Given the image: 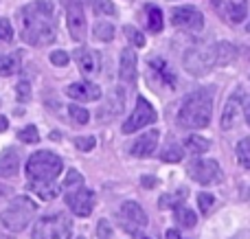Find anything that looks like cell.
Returning a JSON list of instances; mask_svg holds the SVG:
<instances>
[{"label": "cell", "mask_w": 250, "mask_h": 239, "mask_svg": "<svg viewBox=\"0 0 250 239\" xmlns=\"http://www.w3.org/2000/svg\"><path fill=\"white\" fill-rule=\"evenodd\" d=\"M18 20H20L22 40L31 46H46L55 40V16L48 0H35L22 7Z\"/></svg>", "instance_id": "6da1fadb"}, {"label": "cell", "mask_w": 250, "mask_h": 239, "mask_svg": "<svg viewBox=\"0 0 250 239\" xmlns=\"http://www.w3.org/2000/svg\"><path fill=\"white\" fill-rule=\"evenodd\" d=\"M213 95L211 90H195L182 101L178 110V123L187 130H200L211 123Z\"/></svg>", "instance_id": "7a4b0ae2"}, {"label": "cell", "mask_w": 250, "mask_h": 239, "mask_svg": "<svg viewBox=\"0 0 250 239\" xmlns=\"http://www.w3.org/2000/svg\"><path fill=\"white\" fill-rule=\"evenodd\" d=\"M64 169V162L53 152H35L26 160V178L29 180H42V182H53Z\"/></svg>", "instance_id": "3957f363"}, {"label": "cell", "mask_w": 250, "mask_h": 239, "mask_svg": "<svg viewBox=\"0 0 250 239\" xmlns=\"http://www.w3.org/2000/svg\"><path fill=\"white\" fill-rule=\"evenodd\" d=\"M35 209H38V204H35L33 200L20 196V198H16L2 213H0V224L11 233H20L29 226L31 215L35 213Z\"/></svg>", "instance_id": "277c9868"}, {"label": "cell", "mask_w": 250, "mask_h": 239, "mask_svg": "<svg viewBox=\"0 0 250 239\" xmlns=\"http://www.w3.org/2000/svg\"><path fill=\"white\" fill-rule=\"evenodd\" d=\"M73 224L66 213L44 215L33 226V239H70Z\"/></svg>", "instance_id": "5b68a950"}, {"label": "cell", "mask_w": 250, "mask_h": 239, "mask_svg": "<svg viewBox=\"0 0 250 239\" xmlns=\"http://www.w3.org/2000/svg\"><path fill=\"white\" fill-rule=\"evenodd\" d=\"M185 70L191 73L193 77H202V75L211 73L213 66H217L215 61V44L213 46H193L185 53L182 57Z\"/></svg>", "instance_id": "8992f818"}, {"label": "cell", "mask_w": 250, "mask_h": 239, "mask_svg": "<svg viewBox=\"0 0 250 239\" xmlns=\"http://www.w3.org/2000/svg\"><path fill=\"white\" fill-rule=\"evenodd\" d=\"M156 119L158 117H156L154 105H151L145 97H138L134 112L129 114L127 121L123 123V134H134V132H138V130H143V127L156 123Z\"/></svg>", "instance_id": "52a82bcc"}, {"label": "cell", "mask_w": 250, "mask_h": 239, "mask_svg": "<svg viewBox=\"0 0 250 239\" xmlns=\"http://www.w3.org/2000/svg\"><path fill=\"white\" fill-rule=\"evenodd\" d=\"M66 204L75 215L88 218L92 213V209H95V193L86 187L70 189V191H66Z\"/></svg>", "instance_id": "ba28073f"}, {"label": "cell", "mask_w": 250, "mask_h": 239, "mask_svg": "<svg viewBox=\"0 0 250 239\" xmlns=\"http://www.w3.org/2000/svg\"><path fill=\"white\" fill-rule=\"evenodd\" d=\"M171 24L178 29L198 31L204 26V16L198 7H176L171 11Z\"/></svg>", "instance_id": "9c48e42d"}, {"label": "cell", "mask_w": 250, "mask_h": 239, "mask_svg": "<svg viewBox=\"0 0 250 239\" xmlns=\"http://www.w3.org/2000/svg\"><path fill=\"white\" fill-rule=\"evenodd\" d=\"M189 176L200 184H213L222 180V169L217 160H193L189 165Z\"/></svg>", "instance_id": "30bf717a"}, {"label": "cell", "mask_w": 250, "mask_h": 239, "mask_svg": "<svg viewBox=\"0 0 250 239\" xmlns=\"http://www.w3.org/2000/svg\"><path fill=\"white\" fill-rule=\"evenodd\" d=\"M119 215H121L125 228L132 233H138V228L147 226V213L143 211L141 204H136V202H132V200L123 202L121 209H119Z\"/></svg>", "instance_id": "8fae6325"}, {"label": "cell", "mask_w": 250, "mask_h": 239, "mask_svg": "<svg viewBox=\"0 0 250 239\" xmlns=\"http://www.w3.org/2000/svg\"><path fill=\"white\" fill-rule=\"evenodd\" d=\"M66 24H68L70 38H73L75 42H82V40L86 38V26H88L83 7H77V4L66 7Z\"/></svg>", "instance_id": "7c38bea8"}, {"label": "cell", "mask_w": 250, "mask_h": 239, "mask_svg": "<svg viewBox=\"0 0 250 239\" xmlns=\"http://www.w3.org/2000/svg\"><path fill=\"white\" fill-rule=\"evenodd\" d=\"M158 140H160L158 130L145 132V134H141L132 145H129V154H132L134 158H149L151 154L156 152V147H158Z\"/></svg>", "instance_id": "4fadbf2b"}, {"label": "cell", "mask_w": 250, "mask_h": 239, "mask_svg": "<svg viewBox=\"0 0 250 239\" xmlns=\"http://www.w3.org/2000/svg\"><path fill=\"white\" fill-rule=\"evenodd\" d=\"M215 9L226 18L229 22L237 24L248 13V0H213Z\"/></svg>", "instance_id": "5bb4252c"}, {"label": "cell", "mask_w": 250, "mask_h": 239, "mask_svg": "<svg viewBox=\"0 0 250 239\" xmlns=\"http://www.w3.org/2000/svg\"><path fill=\"white\" fill-rule=\"evenodd\" d=\"M66 95L75 101H99L101 88L92 81H77V83H70V86L66 88Z\"/></svg>", "instance_id": "9a60e30c"}, {"label": "cell", "mask_w": 250, "mask_h": 239, "mask_svg": "<svg viewBox=\"0 0 250 239\" xmlns=\"http://www.w3.org/2000/svg\"><path fill=\"white\" fill-rule=\"evenodd\" d=\"M75 60H77V66H79V70H82V75H86V77L97 75L101 68L99 55H97L95 51H90V48H77V51H75Z\"/></svg>", "instance_id": "2e32d148"}, {"label": "cell", "mask_w": 250, "mask_h": 239, "mask_svg": "<svg viewBox=\"0 0 250 239\" xmlns=\"http://www.w3.org/2000/svg\"><path fill=\"white\" fill-rule=\"evenodd\" d=\"M20 169V154L18 149L7 147L0 154V178H13Z\"/></svg>", "instance_id": "e0dca14e"}, {"label": "cell", "mask_w": 250, "mask_h": 239, "mask_svg": "<svg viewBox=\"0 0 250 239\" xmlns=\"http://www.w3.org/2000/svg\"><path fill=\"white\" fill-rule=\"evenodd\" d=\"M119 75L125 83L136 81V53L132 48H123L121 53V64H119Z\"/></svg>", "instance_id": "ac0fdd59"}, {"label": "cell", "mask_w": 250, "mask_h": 239, "mask_svg": "<svg viewBox=\"0 0 250 239\" xmlns=\"http://www.w3.org/2000/svg\"><path fill=\"white\" fill-rule=\"evenodd\" d=\"M239 105H242V90H237V95H233L224 105V112H222V130H230L235 125V119H237Z\"/></svg>", "instance_id": "d6986e66"}, {"label": "cell", "mask_w": 250, "mask_h": 239, "mask_svg": "<svg viewBox=\"0 0 250 239\" xmlns=\"http://www.w3.org/2000/svg\"><path fill=\"white\" fill-rule=\"evenodd\" d=\"M29 191H33V193H38L42 200H55L57 196H60V187H57L55 182H42V180H31L29 182Z\"/></svg>", "instance_id": "ffe728a7"}, {"label": "cell", "mask_w": 250, "mask_h": 239, "mask_svg": "<svg viewBox=\"0 0 250 239\" xmlns=\"http://www.w3.org/2000/svg\"><path fill=\"white\" fill-rule=\"evenodd\" d=\"M123 105H125V101H123V92L121 90H114L112 95H110V99H108V103H105V110L101 108L99 110V114H101V119L104 117H117L119 112L123 110Z\"/></svg>", "instance_id": "44dd1931"}, {"label": "cell", "mask_w": 250, "mask_h": 239, "mask_svg": "<svg viewBox=\"0 0 250 239\" xmlns=\"http://www.w3.org/2000/svg\"><path fill=\"white\" fill-rule=\"evenodd\" d=\"M149 66L160 75V79H163L167 86H171V88L176 86V75H173V70L169 68V64L165 60H160V57H154V60H149Z\"/></svg>", "instance_id": "7402d4cb"}, {"label": "cell", "mask_w": 250, "mask_h": 239, "mask_svg": "<svg viewBox=\"0 0 250 239\" xmlns=\"http://www.w3.org/2000/svg\"><path fill=\"white\" fill-rule=\"evenodd\" d=\"M235 55H237V51H235V46L230 42H217L215 44V61H217V66L230 64V61L235 60Z\"/></svg>", "instance_id": "603a6c76"}, {"label": "cell", "mask_w": 250, "mask_h": 239, "mask_svg": "<svg viewBox=\"0 0 250 239\" xmlns=\"http://www.w3.org/2000/svg\"><path fill=\"white\" fill-rule=\"evenodd\" d=\"M145 13H147V29L151 33H160L163 31V11L156 4H147Z\"/></svg>", "instance_id": "cb8c5ba5"}, {"label": "cell", "mask_w": 250, "mask_h": 239, "mask_svg": "<svg viewBox=\"0 0 250 239\" xmlns=\"http://www.w3.org/2000/svg\"><path fill=\"white\" fill-rule=\"evenodd\" d=\"M208 147H211V143L200 134H191L185 139V149L191 154H204V152H208Z\"/></svg>", "instance_id": "d4e9b609"}, {"label": "cell", "mask_w": 250, "mask_h": 239, "mask_svg": "<svg viewBox=\"0 0 250 239\" xmlns=\"http://www.w3.org/2000/svg\"><path fill=\"white\" fill-rule=\"evenodd\" d=\"M20 53H11V55H2L0 57V75H4V77H9V75H13L18 68H20Z\"/></svg>", "instance_id": "484cf974"}, {"label": "cell", "mask_w": 250, "mask_h": 239, "mask_svg": "<svg viewBox=\"0 0 250 239\" xmlns=\"http://www.w3.org/2000/svg\"><path fill=\"white\" fill-rule=\"evenodd\" d=\"M92 35H95V40H99V42H112L114 40V26L110 24V22H97L95 29H92Z\"/></svg>", "instance_id": "4316f807"}, {"label": "cell", "mask_w": 250, "mask_h": 239, "mask_svg": "<svg viewBox=\"0 0 250 239\" xmlns=\"http://www.w3.org/2000/svg\"><path fill=\"white\" fill-rule=\"evenodd\" d=\"M176 222L185 228H193L195 222H198V218H195V213L191 209H187V206L180 204V206H176Z\"/></svg>", "instance_id": "83f0119b"}, {"label": "cell", "mask_w": 250, "mask_h": 239, "mask_svg": "<svg viewBox=\"0 0 250 239\" xmlns=\"http://www.w3.org/2000/svg\"><path fill=\"white\" fill-rule=\"evenodd\" d=\"M182 156H185V152H182V147L178 143H169L167 147L163 149V154H160V160L165 162H180Z\"/></svg>", "instance_id": "f1b7e54d"}, {"label": "cell", "mask_w": 250, "mask_h": 239, "mask_svg": "<svg viewBox=\"0 0 250 239\" xmlns=\"http://www.w3.org/2000/svg\"><path fill=\"white\" fill-rule=\"evenodd\" d=\"M187 198V189H180L178 193H173V196H163L160 198V202H158V206L160 209H176V206H180L182 204V200Z\"/></svg>", "instance_id": "f546056e"}, {"label": "cell", "mask_w": 250, "mask_h": 239, "mask_svg": "<svg viewBox=\"0 0 250 239\" xmlns=\"http://www.w3.org/2000/svg\"><path fill=\"white\" fill-rule=\"evenodd\" d=\"M237 160L244 169H250V139H242L237 143Z\"/></svg>", "instance_id": "4dcf8cb0"}, {"label": "cell", "mask_w": 250, "mask_h": 239, "mask_svg": "<svg viewBox=\"0 0 250 239\" xmlns=\"http://www.w3.org/2000/svg\"><path fill=\"white\" fill-rule=\"evenodd\" d=\"M92 9L95 13H104V16H117V7L112 4V0H92Z\"/></svg>", "instance_id": "1f68e13d"}, {"label": "cell", "mask_w": 250, "mask_h": 239, "mask_svg": "<svg viewBox=\"0 0 250 239\" xmlns=\"http://www.w3.org/2000/svg\"><path fill=\"white\" fill-rule=\"evenodd\" d=\"M68 114H70V119H73L77 125H86V123L90 121V114H88V110L79 108V105H68Z\"/></svg>", "instance_id": "d6a6232c"}, {"label": "cell", "mask_w": 250, "mask_h": 239, "mask_svg": "<svg viewBox=\"0 0 250 239\" xmlns=\"http://www.w3.org/2000/svg\"><path fill=\"white\" fill-rule=\"evenodd\" d=\"M18 139H20L22 143H26V145L40 143V134H38V130H35L33 125H26V127H22V130L18 132Z\"/></svg>", "instance_id": "836d02e7"}, {"label": "cell", "mask_w": 250, "mask_h": 239, "mask_svg": "<svg viewBox=\"0 0 250 239\" xmlns=\"http://www.w3.org/2000/svg\"><path fill=\"white\" fill-rule=\"evenodd\" d=\"M64 187H66V191L77 189V187H83V176L79 174L77 169H68V176L64 178Z\"/></svg>", "instance_id": "e575fe53"}, {"label": "cell", "mask_w": 250, "mask_h": 239, "mask_svg": "<svg viewBox=\"0 0 250 239\" xmlns=\"http://www.w3.org/2000/svg\"><path fill=\"white\" fill-rule=\"evenodd\" d=\"M125 29V35H127V40H129V44H132V46H145V35L141 33V31L138 29H134L132 24H127V26H123Z\"/></svg>", "instance_id": "d590c367"}, {"label": "cell", "mask_w": 250, "mask_h": 239, "mask_svg": "<svg viewBox=\"0 0 250 239\" xmlns=\"http://www.w3.org/2000/svg\"><path fill=\"white\" fill-rule=\"evenodd\" d=\"M213 204H215V198L211 193H198V206L202 213H211Z\"/></svg>", "instance_id": "8d00e7d4"}, {"label": "cell", "mask_w": 250, "mask_h": 239, "mask_svg": "<svg viewBox=\"0 0 250 239\" xmlns=\"http://www.w3.org/2000/svg\"><path fill=\"white\" fill-rule=\"evenodd\" d=\"M11 40H13L11 22L7 18H0V42H11Z\"/></svg>", "instance_id": "74e56055"}, {"label": "cell", "mask_w": 250, "mask_h": 239, "mask_svg": "<svg viewBox=\"0 0 250 239\" xmlns=\"http://www.w3.org/2000/svg\"><path fill=\"white\" fill-rule=\"evenodd\" d=\"M75 147H77L79 152H92V149H95V139H92V136H77V139H75Z\"/></svg>", "instance_id": "f35d334b"}, {"label": "cell", "mask_w": 250, "mask_h": 239, "mask_svg": "<svg viewBox=\"0 0 250 239\" xmlns=\"http://www.w3.org/2000/svg\"><path fill=\"white\" fill-rule=\"evenodd\" d=\"M16 97L22 101V103L31 99V86H29V81H26V79H22V81L16 86Z\"/></svg>", "instance_id": "ab89813d"}, {"label": "cell", "mask_w": 250, "mask_h": 239, "mask_svg": "<svg viewBox=\"0 0 250 239\" xmlns=\"http://www.w3.org/2000/svg\"><path fill=\"white\" fill-rule=\"evenodd\" d=\"M97 237L99 239H110L112 237V226H110L108 219H101L99 226H97Z\"/></svg>", "instance_id": "60d3db41"}, {"label": "cell", "mask_w": 250, "mask_h": 239, "mask_svg": "<svg viewBox=\"0 0 250 239\" xmlns=\"http://www.w3.org/2000/svg\"><path fill=\"white\" fill-rule=\"evenodd\" d=\"M51 64H55V66H68V53H66V51H53L51 53Z\"/></svg>", "instance_id": "b9f144b4"}, {"label": "cell", "mask_w": 250, "mask_h": 239, "mask_svg": "<svg viewBox=\"0 0 250 239\" xmlns=\"http://www.w3.org/2000/svg\"><path fill=\"white\" fill-rule=\"evenodd\" d=\"M86 2H90V0H62V4H64V7H73V4H77V7H83Z\"/></svg>", "instance_id": "7bdbcfd3"}, {"label": "cell", "mask_w": 250, "mask_h": 239, "mask_svg": "<svg viewBox=\"0 0 250 239\" xmlns=\"http://www.w3.org/2000/svg\"><path fill=\"white\" fill-rule=\"evenodd\" d=\"M141 182L145 184L147 189H151V187H154V184H156V178H151V176H143V180H141Z\"/></svg>", "instance_id": "ee69618b"}, {"label": "cell", "mask_w": 250, "mask_h": 239, "mask_svg": "<svg viewBox=\"0 0 250 239\" xmlns=\"http://www.w3.org/2000/svg\"><path fill=\"white\" fill-rule=\"evenodd\" d=\"M7 127H9L7 117H2V114H0V132H7Z\"/></svg>", "instance_id": "f6af8a7d"}, {"label": "cell", "mask_w": 250, "mask_h": 239, "mask_svg": "<svg viewBox=\"0 0 250 239\" xmlns=\"http://www.w3.org/2000/svg\"><path fill=\"white\" fill-rule=\"evenodd\" d=\"M167 239H182V237H180V233L171 228V231H167Z\"/></svg>", "instance_id": "bcb514c9"}, {"label": "cell", "mask_w": 250, "mask_h": 239, "mask_svg": "<svg viewBox=\"0 0 250 239\" xmlns=\"http://www.w3.org/2000/svg\"><path fill=\"white\" fill-rule=\"evenodd\" d=\"M233 239H250V231H248V233H239V235L233 237Z\"/></svg>", "instance_id": "7dc6e473"}, {"label": "cell", "mask_w": 250, "mask_h": 239, "mask_svg": "<svg viewBox=\"0 0 250 239\" xmlns=\"http://www.w3.org/2000/svg\"><path fill=\"white\" fill-rule=\"evenodd\" d=\"M246 123H248V125H250V103L246 105Z\"/></svg>", "instance_id": "c3c4849f"}, {"label": "cell", "mask_w": 250, "mask_h": 239, "mask_svg": "<svg viewBox=\"0 0 250 239\" xmlns=\"http://www.w3.org/2000/svg\"><path fill=\"white\" fill-rule=\"evenodd\" d=\"M136 237L138 239H151V237H147V235H138V233H136Z\"/></svg>", "instance_id": "681fc988"}, {"label": "cell", "mask_w": 250, "mask_h": 239, "mask_svg": "<svg viewBox=\"0 0 250 239\" xmlns=\"http://www.w3.org/2000/svg\"><path fill=\"white\" fill-rule=\"evenodd\" d=\"M77 239H86V237H77Z\"/></svg>", "instance_id": "f907efd6"}]
</instances>
